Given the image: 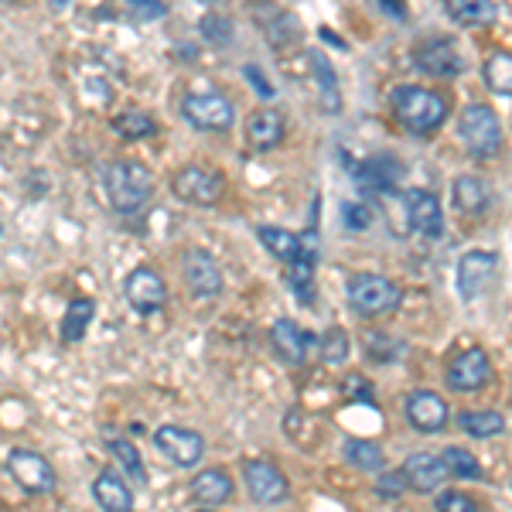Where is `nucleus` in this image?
Masks as SVG:
<instances>
[{"label": "nucleus", "mask_w": 512, "mask_h": 512, "mask_svg": "<svg viewBox=\"0 0 512 512\" xmlns=\"http://www.w3.org/2000/svg\"><path fill=\"white\" fill-rule=\"evenodd\" d=\"M390 106L396 123L414 137H431L448 120V99L424 86H396Z\"/></svg>", "instance_id": "f257e3e1"}, {"label": "nucleus", "mask_w": 512, "mask_h": 512, "mask_svg": "<svg viewBox=\"0 0 512 512\" xmlns=\"http://www.w3.org/2000/svg\"><path fill=\"white\" fill-rule=\"evenodd\" d=\"M103 185H106V198H110L113 212H120V216L140 212L151 202V192H154L151 171L137 161H110L103 168Z\"/></svg>", "instance_id": "f03ea898"}, {"label": "nucleus", "mask_w": 512, "mask_h": 512, "mask_svg": "<svg viewBox=\"0 0 512 512\" xmlns=\"http://www.w3.org/2000/svg\"><path fill=\"white\" fill-rule=\"evenodd\" d=\"M458 134H461L465 151L478 161L495 158V154L502 151V123L495 117L492 106H485V103H472L461 110Z\"/></svg>", "instance_id": "7ed1b4c3"}, {"label": "nucleus", "mask_w": 512, "mask_h": 512, "mask_svg": "<svg viewBox=\"0 0 512 512\" xmlns=\"http://www.w3.org/2000/svg\"><path fill=\"white\" fill-rule=\"evenodd\" d=\"M345 294H349L352 311H355V315H362V318H383V315H390V311L400 308V301H403L400 284H393V280L383 277V274H355V277H349Z\"/></svg>", "instance_id": "20e7f679"}, {"label": "nucleus", "mask_w": 512, "mask_h": 512, "mask_svg": "<svg viewBox=\"0 0 512 512\" xmlns=\"http://www.w3.org/2000/svg\"><path fill=\"white\" fill-rule=\"evenodd\" d=\"M181 117L195 130H229L236 120V106L219 89H198L181 99Z\"/></svg>", "instance_id": "39448f33"}, {"label": "nucleus", "mask_w": 512, "mask_h": 512, "mask_svg": "<svg viewBox=\"0 0 512 512\" xmlns=\"http://www.w3.org/2000/svg\"><path fill=\"white\" fill-rule=\"evenodd\" d=\"M171 192L188 205H216L222 192H226V178L216 168H205V164H185L171 175Z\"/></svg>", "instance_id": "423d86ee"}, {"label": "nucleus", "mask_w": 512, "mask_h": 512, "mask_svg": "<svg viewBox=\"0 0 512 512\" xmlns=\"http://www.w3.org/2000/svg\"><path fill=\"white\" fill-rule=\"evenodd\" d=\"M7 472H11L14 482L31 495H48L55 489V468L48 465V458L38 451L14 448L7 454Z\"/></svg>", "instance_id": "0eeeda50"}, {"label": "nucleus", "mask_w": 512, "mask_h": 512, "mask_svg": "<svg viewBox=\"0 0 512 512\" xmlns=\"http://www.w3.org/2000/svg\"><path fill=\"white\" fill-rule=\"evenodd\" d=\"M495 270H499V256L492 250H468L465 256L458 260V277H454V284H458V294L461 301H478V297L485 294V287L492 284Z\"/></svg>", "instance_id": "6e6552de"}, {"label": "nucleus", "mask_w": 512, "mask_h": 512, "mask_svg": "<svg viewBox=\"0 0 512 512\" xmlns=\"http://www.w3.org/2000/svg\"><path fill=\"white\" fill-rule=\"evenodd\" d=\"M270 345H274L280 362H287V366H304V362L311 359V352L321 349V338L304 332L291 318H277L274 328H270Z\"/></svg>", "instance_id": "1a4fd4ad"}, {"label": "nucleus", "mask_w": 512, "mask_h": 512, "mask_svg": "<svg viewBox=\"0 0 512 512\" xmlns=\"http://www.w3.org/2000/svg\"><path fill=\"white\" fill-rule=\"evenodd\" d=\"M243 482L246 492L253 495V502H260V506H280L291 495V485H287L284 472H280L274 461H246Z\"/></svg>", "instance_id": "9d476101"}, {"label": "nucleus", "mask_w": 512, "mask_h": 512, "mask_svg": "<svg viewBox=\"0 0 512 512\" xmlns=\"http://www.w3.org/2000/svg\"><path fill=\"white\" fill-rule=\"evenodd\" d=\"M414 65L424 76L431 79H454L461 69H465V62H461V52L458 45H454L451 38H427L420 41L414 48Z\"/></svg>", "instance_id": "9b49d317"}, {"label": "nucleus", "mask_w": 512, "mask_h": 512, "mask_svg": "<svg viewBox=\"0 0 512 512\" xmlns=\"http://www.w3.org/2000/svg\"><path fill=\"white\" fill-rule=\"evenodd\" d=\"M154 448H158L171 465L178 468H192L202 461L205 454V441L202 434L188 431V427H175V424H164L154 431Z\"/></svg>", "instance_id": "f8f14e48"}, {"label": "nucleus", "mask_w": 512, "mask_h": 512, "mask_svg": "<svg viewBox=\"0 0 512 512\" xmlns=\"http://www.w3.org/2000/svg\"><path fill=\"white\" fill-rule=\"evenodd\" d=\"M403 161L393 158V154H376V158H366L362 164H355L352 175L355 185H359L362 195H390L403 178Z\"/></svg>", "instance_id": "ddd939ff"}, {"label": "nucleus", "mask_w": 512, "mask_h": 512, "mask_svg": "<svg viewBox=\"0 0 512 512\" xmlns=\"http://www.w3.org/2000/svg\"><path fill=\"white\" fill-rule=\"evenodd\" d=\"M489 379H492V359H489V352L478 349V345L458 352L448 362V386H451V390H458V393L482 390Z\"/></svg>", "instance_id": "4468645a"}, {"label": "nucleus", "mask_w": 512, "mask_h": 512, "mask_svg": "<svg viewBox=\"0 0 512 512\" xmlns=\"http://www.w3.org/2000/svg\"><path fill=\"white\" fill-rule=\"evenodd\" d=\"M181 274H185L188 291H192L195 297H202V301L222 294V270H219L216 256L198 250V246L185 253V260H181Z\"/></svg>", "instance_id": "2eb2a0df"}, {"label": "nucleus", "mask_w": 512, "mask_h": 512, "mask_svg": "<svg viewBox=\"0 0 512 512\" xmlns=\"http://www.w3.org/2000/svg\"><path fill=\"white\" fill-rule=\"evenodd\" d=\"M123 291H127L130 308L140 311V315H151V311H158L161 304L168 301V284H164V277L154 267L130 270Z\"/></svg>", "instance_id": "dca6fc26"}, {"label": "nucleus", "mask_w": 512, "mask_h": 512, "mask_svg": "<svg viewBox=\"0 0 512 512\" xmlns=\"http://www.w3.org/2000/svg\"><path fill=\"white\" fill-rule=\"evenodd\" d=\"M407 420H410V427L420 434H437V431L448 427L451 410H448V403H444L441 393L417 390V393L407 396Z\"/></svg>", "instance_id": "f3484780"}, {"label": "nucleus", "mask_w": 512, "mask_h": 512, "mask_svg": "<svg viewBox=\"0 0 512 512\" xmlns=\"http://www.w3.org/2000/svg\"><path fill=\"white\" fill-rule=\"evenodd\" d=\"M403 202H407L410 226H414L420 236L437 239L444 233V212H441V202H437L434 192H427V188H410V192L403 195Z\"/></svg>", "instance_id": "a211bd4d"}, {"label": "nucleus", "mask_w": 512, "mask_h": 512, "mask_svg": "<svg viewBox=\"0 0 512 512\" xmlns=\"http://www.w3.org/2000/svg\"><path fill=\"white\" fill-rule=\"evenodd\" d=\"M301 243H304L301 256H297L291 267H287V284H291V291L311 308V304H315V263H318V233H315V226L301 236Z\"/></svg>", "instance_id": "6ab92c4d"}, {"label": "nucleus", "mask_w": 512, "mask_h": 512, "mask_svg": "<svg viewBox=\"0 0 512 512\" xmlns=\"http://www.w3.org/2000/svg\"><path fill=\"white\" fill-rule=\"evenodd\" d=\"M400 472L407 478V489L424 492V495L441 489V482L448 478V468H444L441 454H427V451L410 454V458L400 465Z\"/></svg>", "instance_id": "aec40b11"}, {"label": "nucleus", "mask_w": 512, "mask_h": 512, "mask_svg": "<svg viewBox=\"0 0 512 512\" xmlns=\"http://www.w3.org/2000/svg\"><path fill=\"white\" fill-rule=\"evenodd\" d=\"M236 492L233 478L222 468H202L195 478H192V499L202 502V509H216L222 502H229Z\"/></svg>", "instance_id": "412c9836"}, {"label": "nucleus", "mask_w": 512, "mask_h": 512, "mask_svg": "<svg viewBox=\"0 0 512 512\" xmlns=\"http://www.w3.org/2000/svg\"><path fill=\"white\" fill-rule=\"evenodd\" d=\"M246 140H250V147H256V151L277 147L284 140V117H280V110H274V106L253 110L250 120H246Z\"/></svg>", "instance_id": "4be33fe9"}, {"label": "nucleus", "mask_w": 512, "mask_h": 512, "mask_svg": "<svg viewBox=\"0 0 512 512\" xmlns=\"http://www.w3.org/2000/svg\"><path fill=\"white\" fill-rule=\"evenodd\" d=\"M93 495L103 512H134V495L117 472H103L93 478Z\"/></svg>", "instance_id": "5701e85b"}, {"label": "nucleus", "mask_w": 512, "mask_h": 512, "mask_svg": "<svg viewBox=\"0 0 512 512\" xmlns=\"http://www.w3.org/2000/svg\"><path fill=\"white\" fill-rule=\"evenodd\" d=\"M311 69H315V82H318V103H321V113L335 117L342 110V89H338V76H335V65L328 55L315 52L311 55Z\"/></svg>", "instance_id": "b1692460"}, {"label": "nucleus", "mask_w": 512, "mask_h": 512, "mask_svg": "<svg viewBox=\"0 0 512 512\" xmlns=\"http://www.w3.org/2000/svg\"><path fill=\"white\" fill-rule=\"evenodd\" d=\"M451 202H454V209L465 212V216H478V212L489 209V185H485L482 178H475V175L454 178Z\"/></svg>", "instance_id": "393cba45"}, {"label": "nucleus", "mask_w": 512, "mask_h": 512, "mask_svg": "<svg viewBox=\"0 0 512 512\" xmlns=\"http://www.w3.org/2000/svg\"><path fill=\"white\" fill-rule=\"evenodd\" d=\"M256 239H260V243L267 246V250L274 253L277 260H284L287 267H291V263L304 250L301 236L291 233V229H280V226H260V229H256Z\"/></svg>", "instance_id": "a878e982"}, {"label": "nucleus", "mask_w": 512, "mask_h": 512, "mask_svg": "<svg viewBox=\"0 0 512 512\" xmlns=\"http://www.w3.org/2000/svg\"><path fill=\"white\" fill-rule=\"evenodd\" d=\"M342 454H345V461H349L352 468H359V472H376V475L386 472V454L373 441L349 437V441H345V448H342Z\"/></svg>", "instance_id": "bb28decb"}, {"label": "nucleus", "mask_w": 512, "mask_h": 512, "mask_svg": "<svg viewBox=\"0 0 512 512\" xmlns=\"http://www.w3.org/2000/svg\"><path fill=\"white\" fill-rule=\"evenodd\" d=\"M458 427L468 437H478V441H489V437L506 431V417L495 414V410H461L458 414Z\"/></svg>", "instance_id": "cd10ccee"}, {"label": "nucleus", "mask_w": 512, "mask_h": 512, "mask_svg": "<svg viewBox=\"0 0 512 512\" xmlns=\"http://www.w3.org/2000/svg\"><path fill=\"white\" fill-rule=\"evenodd\" d=\"M93 318H96V304L89 301V297H76L62 315V342H69V345L82 342V335H86Z\"/></svg>", "instance_id": "c85d7f7f"}, {"label": "nucleus", "mask_w": 512, "mask_h": 512, "mask_svg": "<svg viewBox=\"0 0 512 512\" xmlns=\"http://www.w3.org/2000/svg\"><path fill=\"white\" fill-rule=\"evenodd\" d=\"M444 11L461 28H478V24H489L495 18V4H489V0H451Z\"/></svg>", "instance_id": "c756f323"}, {"label": "nucleus", "mask_w": 512, "mask_h": 512, "mask_svg": "<svg viewBox=\"0 0 512 512\" xmlns=\"http://www.w3.org/2000/svg\"><path fill=\"white\" fill-rule=\"evenodd\" d=\"M485 86L499 96H512V52H492L482 65Z\"/></svg>", "instance_id": "7c9ffc66"}, {"label": "nucleus", "mask_w": 512, "mask_h": 512, "mask_svg": "<svg viewBox=\"0 0 512 512\" xmlns=\"http://www.w3.org/2000/svg\"><path fill=\"white\" fill-rule=\"evenodd\" d=\"M441 461H444V468H448V475H454V478H465V482H478V478H485L482 461H478L468 448H444Z\"/></svg>", "instance_id": "2f4dec72"}, {"label": "nucleus", "mask_w": 512, "mask_h": 512, "mask_svg": "<svg viewBox=\"0 0 512 512\" xmlns=\"http://www.w3.org/2000/svg\"><path fill=\"white\" fill-rule=\"evenodd\" d=\"M113 127H117V134H123L127 140H144V137L158 134V120H154L151 113H144V110L117 113V117H113Z\"/></svg>", "instance_id": "473e14b6"}, {"label": "nucleus", "mask_w": 512, "mask_h": 512, "mask_svg": "<svg viewBox=\"0 0 512 512\" xmlns=\"http://www.w3.org/2000/svg\"><path fill=\"white\" fill-rule=\"evenodd\" d=\"M318 355L325 359V366H342V362H349V355H352L349 332H345V328H338V325H332L325 335H321Z\"/></svg>", "instance_id": "72a5a7b5"}, {"label": "nucleus", "mask_w": 512, "mask_h": 512, "mask_svg": "<svg viewBox=\"0 0 512 512\" xmlns=\"http://www.w3.org/2000/svg\"><path fill=\"white\" fill-rule=\"evenodd\" d=\"M110 454L120 461L123 468H127L130 475L137 478V482H147L144 458H140V451H137V444H134V441H127V437H113V441H110Z\"/></svg>", "instance_id": "f704fd0d"}, {"label": "nucleus", "mask_w": 512, "mask_h": 512, "mask_svg": "<svg viewBox=\"0 0 512 512\" xmlns=\"http://www.w3.org/2000/svg\"><path fill=\"white\" fill-rule=\"evenodd\" d=\"M342 219H345V229H352V233H366V229L376 222L373 209H369L366 202H345Z\"/></svg>", "instance_id": "c9c22d12"}, {"label": "nucleus", "mask_w": 512, "mask_h": 512, "mask_svg": "<svg viewBox=\"0 0 512 512\" xmlns=\"http://www.w3.org/2000/svg\"><path fill=\"white\" fill-rule=\"evenodd\" d=\"M437 512H482V506H478L468 492L448 489V492L437 495Z\"/></svg>", "instance_id": "e433bc0d"}, {"label": "nucleus", "mask_w": 512, "mask_h": 512, "mask_svg": "<svg viewBox=\"0 0 512 512\" xmlns=\"http://www.w3.org/2000/svg\"><path fill=\"white\" fill-rule=\"evenodd\" d=\"M342 390H345V396H349V400H355V403H369V407L376 403L373 383H369L366 376H359V373H349V376H345Z\"/></svg>", "instance_id": "4c0bfd02"}, {"label": "nucleus", "mask_w": 512, "mask_h": 512, "mask_svg": "<svg viewBox=\"0 0 512 512\" xmlns=\"http://www.w3.org/2000/svg\"><path fill=\"white\" fill-rule=\"evenodd\" d=\"M403 489H407L403 472H379L376 475V495H383V499H400Z\"/></svg>", "instance_id": "58836bf2"}, {"label": "nucleus", "mask_w": 512, "mask_h": 512, "mask_svg": "<svg viewBox=\"0 0 512 512\" xmlns=\"http://www.w3.org/2000/svg\"><path fill=\"white\" fill-rule=\"evenodd\" d=\"M229 28H233V24H229V18H222V14H209V18L202 21V31H205V38L209 41H216V45H229Z\"/></svg>", "instance_id": "ea45409f"}, {"label": "nucleus", "mask_w": 512, "mask_h": 512, "mask_svg": "<svg viewBox=\"0 0 512 512\" xmlns=\"http://www.w3.org/2000/svg\"><path fill=\"white\" fill-rule=\"evenodd\" d=\"M130 14H137V18H144V21H154V18H164L168 7L154 4V0H134V4H130Z\"/></svg>", "instance_id": "a19ab883"}, {"label": "nucleus", "mask_w": 512, "mask_h": 512, "mask_svg": "<svg viewBox=\"0 0 512 512\" xmlns=\"http://www.w3.org/2000/svg\"><path fill=\"white\" fill-rule=\"evenodd\" d=\"M243 76L253 82V89H256V93H260V96H267V99L274 96V86H270V79H263V76H260V69H256V65H246V69H243Z\"/></svg>", "instance_id": "79ce46f5"}, {"label": "nucleus", "mask_w": 512, "mask_h": 512, "mask_svg": "<svg viewBox=\"0 0 512 512\" xmlns=\"http://www.w3.org/2000/svg\"><path fill=\"white\" fill-rule=\"evenodd\" d=\"M383 11H390V14H400V18H403V14H407V11H403V7H396L393 0H383Z\"/></svg>", "instance_id": "37998d69"}, {"label": "nucleus", "mask_w": 512, "mask_h": 512, "mask_svg": "<svg viewBox=\"0 0 512 512\" xmlns=\"http://www.w3.org/2000/svg\"><path fill=\"white\" fill-rule=\"evenodd\" d=\"M195 512H216V509H195Z\"/></svg>", "instance_id": "c03bdc74"}]
</instances>
